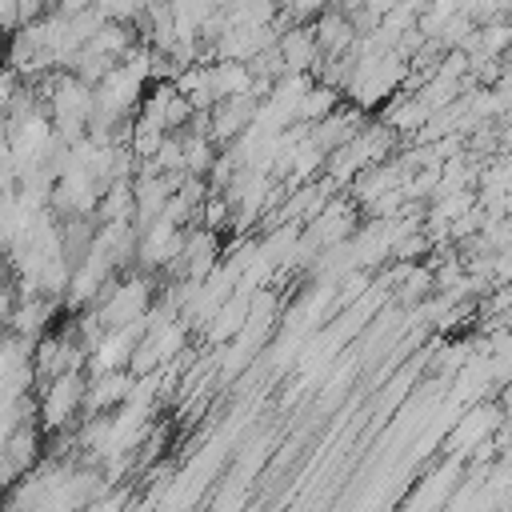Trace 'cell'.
Wrapping results in <instances>:
<instances>
[{
	"label": "cell",
	"instance_id": "obj_1",
	"mask_svg": "<svg viewBox=\"0 0 512 512\" xmlns=\"http://www.w3.org/2000/svg\"><path fill=\"white\" fill-rule=\"evenodd\" d=\"M84 384H88L84 372H64V376L44 384L40 404H36L40 432H60L64 424H72L84 412Z\"/></svg>",
	"mask_w": 512,
	"mask_h": 512
},
{
	"label": "cell",
	"instance_id": "obj_2",
	"mask_svg": "<svg viewBox=\"0 0 512 512\" xmlns=\"http://www.w3.org/2000/svg\"><path fill=\"white\" fill-rule=\"evenodd\" d=\"M132 384H136V376H128V368L100 372L96 380H88V384H84V412L100 416V412H108V408H120V404L128 400Z\"/></svg>",
	"mask_w": 512,
	"mask_h": 512
},
{
	"label": "cell",
	"instance_id": "obj_3",
	"mask_svg": "<svg viewBox=\"0 0 512 512\" xmlns=\"http://www.w3.org/2000/svg\"><path fill=\"white\" fill-rule=\"evenodd\" d=\"M52 316H56V300H48V296H24V300H16V308L8 316V332H16V336H24V340L36 344L48 332Z\"/></svg>",
	"mask_w": 512,
	"mask_h": 512
}]
</instances>
